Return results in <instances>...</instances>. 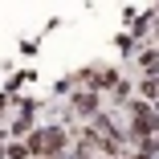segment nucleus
<instances>
[{
  "instance_id": "1",
  "label": "nucleus",
  "mask_w": 159,
  "mask_h": 159,
  "mask_svg": "<svg viewBox=\"0 0 159 159\" xmlns=\"http://www.w3.org/2000/svg\"><path fill=\"white\" fill-rule=\"evenodd\" d=\"M29 151H33V159H70V131L61 122H41L33 135L25 139Z\"/></svg>"
},
{
  "instance_id": "2",
  "label": "nucleus",
  "mask_w": 159,
  "mask_h": 159,
  "mask_svg": "<svg viewBox=\"0 0 159 159\" xmlns=\"http://www.w3.org/2000/svg\"><path fill=\"white\" fill-rule=\"evenodd\" d=\"M37 110H41V106H37L33 98H20L16 110H12V118H4L8 139H29V135H33L37 126H41V122H37Z\"/></svg>"
},
{
  "instance_id": "3",
  "label": "nucleus",
  "mask_w": 159,
  "mask_h": 159,
  "mask_svg": "<svg viewBox=\"0 0 159 159\" xmlns=\"http://www.w3.org/2000/svg\"><path fill=\"white\" fill-rule=\"evenodd\" d=\"M70 110H74L78 118L94 122V118L102 114V94H94V90H78V94H70Z\"/></svg>"
},
{
  "instance_id": "4",
  "label": "nucleus",
  "mask_w": 159,
  "mask_h": 159,
  "mask_svg": "<svg viewBox=\"0 0 159 159\" xmlns=\"http://www.w3.org/2000/svg\"><path fill=\"white\" fill-rule=\"evenodd\" d=\"M4 159H33V151H29V143H25V139H8Z\"/></svg>"
},
{
  "instance_id": "5",
  "label": "nucleus",
  "mask_w": 159,
  "mask_h": 159,
  "mask_svg": "<svg viewBox=\"0 0 159 159\" xmlns=\"http://www.w3.org/2000/svg\"><path fill=\"white\" fill-rule=\"evenodd\" d=\"M16 102H20V94H12L8 86L0 90V114H8V110H16Z\"/></svg>"
},
{
  "instance_id": "6",
  "label": "nucleus",
  "mask_w": 159,
  "mask_h": 159,
  "mask_svg": "<svg viewBox=\"0 0 159 159\" xmlns=\"http://www.w3.org/2000/svg\"><path fill=\"white\" fill-rule=\"evenodd\" d=\"M114 45H118V53H135V37H131V33H118Z\"/></svg>"
}]
</instances>
